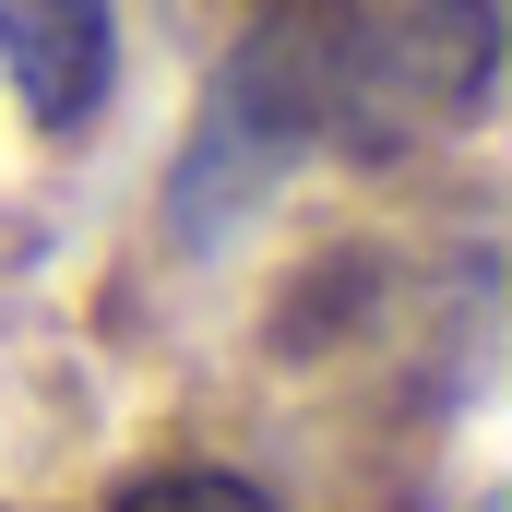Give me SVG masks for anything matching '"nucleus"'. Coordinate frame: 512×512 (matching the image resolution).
I'll return each mask as SVG.
<instances>
[{
    "label": "nucleus",
    "instance_id": "1",
    "mask_svg": "<svg viewBox=\"0 0 512 512\" xmlns=\"http://www.w3.org/2000/svg\"><path fill=\"white\" fill-rule=\"evenodd\" d=\"M489 60H501L489 0H405L382 24L322 12V0L262 12L251 36H239V60L215 72L203 131H191V155H179V227L215 239L262 179H286V167L322 155V143L393 155V143H417V131L477 120Z\"/></svg>",
    "mask_w": 512,
    "mask_h": 512
},
{
    "label": "nucleus",
    "instance_id": "2",
    "mask_svg": "<svg viewBox=\"0 0 512 512\" xmlns=\"http://www.w3.org/2000/svg\"><path fill=\"white\" fill-rule=\"evenodd\" d=\"M0 72L36 108V131H84L120 72V12L108 0H0Z\"/></svg>",
    "mask_w": 512,
    "mask_h": 512
},
{
    "label": "nucleus",
    "instance_id": "3",
    "mask_svg": "<svg viewBox=\"0 0 512 512\" xmlns=\"http://www.w3.org/2000/svg\"><path fill=\"white\" fill-rule=\"evenodd\" d=\"M108 512H274L251 477H227V465H155V477H131Z\"/></svg>",
    "mask_w": 512,
    "mask_h": 512
}]
</instances>
